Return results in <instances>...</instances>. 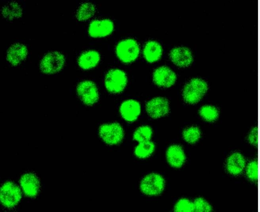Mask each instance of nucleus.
I'll return each mask as SVG.
<instances>
[{
  "label": "nucleus",
  "mask_w": 260,
  "mask_h": 212,
  "mask_svg": "<svg viewBox=\"0 0 260 212\" xmlns=\"http://www.w3.org/2000/svg\"><path fill=\"white\" fill-rule=\"evenodd\" d=\"M194 211H212L213 207L211 204L206 199L202 197H198L193 201Z\"/></svg>",
  "instance_id": "cd10ccee"
},
{
  "label": "nucleus",
  "mask_w": 260,
  "mask_h": 212,
  "mask_svg": "<svg viewBox=\"0 0 260 212\" xmlns=\"http://www.w3.org/2000/svg\"><path fill=\"white\" fill-rule=\"evenodd\" d=\"M65 63L64 55L57 51L46 54L40 62L41 71L46 74H52L60 71Z\"/></svg>",
  "instance_id": "6e6552de"
},
{
  "label": "nucleus",
  "mask_w": 260,
  "mask_h": 212,
  "mask_svg": "<svg viewBox=\"0 0 260 212\" xmlns=\"http://www.w3.org/2000/svg\"><path fill=\"white\" fill-rule=\"evenodd\" d=\"M19 184L23 193L28 197H36L40 191V181L32 173L23 174L20 179Z\"/></svg>",
  "instance_id": "9b49d317"
},
{
  "label": "nucleus",
  "mask_w": 260,
  "mask_h": 212,
  "mask_svg": "<svg viewBox=\"0 0 260 212\" xmlns=\"http://www.w3.org/2000/svg\"><path fill=\"white\" fill-rule=\"evenodd\" d=\"M95 12V6L91 3H82L76 13V18L80 21H86L92 17Z\"/></svg>",
  "instance_id": "5701e85b"
},
{
  "label": "nucleus",
  "mask_w": 260,
  "mask_h": 212,
  "mask_svg": "<svg viewBox=\"0 0 260 212\" xmlns=\"http://www.w3.org/2000/svg\"><path fill=\"white\" fill-rule=\"evenodd\" d=\"M259 21H260V9H259Z\"/></svg>",
  "instance_id": "7c9ffc66"
},
{
  "label": "nucleus",
  "mask_w": 260,
  "mask_h": 212,
  "mask_svg": "<svg viewBox=\"0 0 260 212\" xmlns=\"http://www.w3.org/2000/svg\"><path fill=\"white\" fill-rule=\"evenodd\" d=\"M165 181L159 174L151 173L144 176L140 182V188L144 194L149 196L157 195L164 190Z\"/></svg>",
  "instance_id": "20e7f679"
},
{
  "label": "nucleus",
  "mask_w": 260,
  "mask_h": 212,
  "mask_svg": "<svg viewBox=\"0 0 260 212\" xmlns=\"http://www.w3.org/2000/svg\"><path fill=\"white\" fill-rule=\"evenodd\" d=\"M2 14L5 18L12 20L20 17L22 14V10L18 3L11 2L2 8Z\"/></svg>",
  "instance_id": "4be33fe9"
},
{
  "label": "nucleus",
  "mask_w": 260,
  "mask_h": 212,
  "mask_svg": "<svg viewBox=\"0 0 260 212\" xmlns=\"http://www.w3.org/2000/svg\"><path fill=\"white\" fill-rule=\"evenodd\" d=\"M152 135V130L148 126H142L138 128L134 133V139L140 142L149 140Z\"/></svg>",
  "instance_id": "a878e982"
},
{
  "label": "nucleus",
  "mask_w": 260,
  "mask_h": 212,
  "mask_svg": "<svg viewBox=\"0 0 260 212\" xmlns=\"http://www.w3.org/2000/svg\"><path fill=\"white\" fill-rule=\"evenodd\" d=\"M153 80L159 87L169 88L173 85L176 80V76L174 72L167 66L157 68L153 72Z\"/></svg>",
  "instance_id": "ddd939ff"
},
{
  "label": "nucleus",
  "mask_w": 260,
  "mask_h": 212,
  "mask_svg": "<svg viewBox=\"0 0 260 212\" xmlns=\"http://www.w3.org/2000/svg\"><path fill=\"white\" fill-rule=\"evenodd\" d=\"M220 114L219 108L212 104L204 105L199 110L200 116L208 122H214L217 121L220 116Z\"/></svg>",
  "instance_id": "412c9836"
},
{
  "label": "nucleus",
  "mask_w": 260,
  "mask_h": 212,
  "mask_svg": "<svg viewBox=\"0 0 260 212\" xmlns=\"http://www.w3.org/2000/svg\"><path fill=\"white\" fill-rule=\"evenodd\" d=\"M99 135L107 144L115 145L121 142L124 136V131L119 123L104 124L99 128Z\"/></svg>",
  "instance_id": "0eeeda50"
},
{
  "label": "nucleus",
  "mask_w": 260,
  "mask_h": 212,
  "mask_svg": "<svg viewBox=\"0 0 260 212\" xmlns=\"http://www.w3.org/2000/svg\"><path fill=\"white\" fill-rule=\"evenodd\" d=\"M155 149L154 143L149 140L140 142L135 149V155L139 158L149 157Z\"/></svg>",
  "instance_id": "b1692460"
},
{
  "label": "nucleus",
  "mask_w": 260,
  "mask_h": 212,
  "mask_svg": "<svg viewBox=\"0 0 260 212\" xmlns=\"http://www.w3.org/2000/svg\"><path fill=\"white\" fill-rule=\"evenodd\" d=\"M162 49L161 45L157 42L150 41L148 42L143 49V56L149 62L157 61L161 56Z\"/></svg>",
  "instance_id": "6ab92c4d"
},
{
  "label": "nucleus",
  "mask_w": 260,
  "mask_h": 212,
  "mask_svg": "<svg viewBox=\"0 0 260 212\" xmlns=\"http://www.w3.org/2000/svg\"><path fill=\"white\" fill-rule=\"evenodd\" d=\"M140 52L138 42L132 39L123 40L118 43L116 47V53L118 58L125 63L135 61Z\"/></svg>",
  "instance_id": "7ed1b4c3"
},
{
  "label": "nucleus",
  "mask_w": 260,
  "mask_h": 212,
  "mask_svg": "<svg viewBox=\"0 0 260 212\" xmlns=\"http://www.w3.org/2000/svg\"><path fill=\"white\" fill-rule=\"evenodd\" d=\"M21 197V190L16 184L10 181L3 184L1 191V200L5 207H14L19 203Z\"/></svg>",
  "instance_id": "423d86ee"
},
{
  "label": "nucleus",
  "mask_w": 260,
  "mask_h": 212,
  "mask_svg": "<svg viewBox=\"0 0 260 212\" xmlns=\"http://www.w3.org/2000/svg\"><path fill=\"white\" fill-rule=\"evenodd\" d=\"M259 208H260V190H259Z\"/></svg>",
  "instance_id": "c756f323"
},
{
  "label": "nucleus",
  "mask_w": 260,
  "mask_h": 212,
  "mask_svg": "<svg viewBox=\"0 0 260 212\" xmlns=\"http://www.w3.org/2000/svg\"><path fill=\"white\" fill-rule=\"evenodd\" d=\"M174 210L176 211H194L193 203L188 199L181 198L175 204Z\"/></svg>",
  "instance_id": "c85d7f7f"
},
{
  "label": "nucleus",
  "mask_w": 260,
  "mask_h": 212,
  "mask_svg": "<svg viewBox=\"0 0 260 212\" xmlns=\"http://www.w3.org/2000/svg\"><path fill=\"white\" fill-rule=\"evenodd\" d=\"M146 110L150 117L158 118L166 115L170 111V104L168 99L164 97H155L146 104Z\"/></svg>",
  "instance_id": "9d476101"
},
{
  "label": "nucleus",
  "mask_w": 260,
  "mask_h": 212,
  "mask_svg": "<svg viewBox=\"0 0 260 212\" xmlns=\"http://www.w3.org/2000/svg\"><path fill=\"white\" fill-rule=\"evenodd\" d=\"M259 164L258 159L252 158L247 160L243 174L246 179L252 184H257L259 178Z\"/></svg>",
  "instance_id": "aec40b11"
},
{
  "label": "nucleus",
  "mask_w": 260,
  "mask_h": 212,
  "mask_svg": "<svg viewBox=\"0 0 260 212\" xmlns=\"http://www.w3.org/2000/svg\"><path fill=\"white\" fill-rule=\"evenodd\" d=\"M114 29L113 22L108 19L95 20L88 27V32L91 37H104L110 34Z\"/></svg>",
  "instance_id": "f8f14e48"
},
{
  "label": "nucleus",
  "mask_w": 260,
  "mask_h": 212,
  "mask_svg": "<svg viewBox=\"0 0 260 212\" xmlns=\"http://www.w3.org/2000/svg\"><path fill=\"white\" fill-rule=\"evenodd\" d=\"M259 136L258 127L255 124L249 129L246 134L245 140L249 146L256 148L259 144Z\"/></svg>",
  "instance_id": "bb28decb"
},
{
  "label": "nucleus",
  "mask_w": 260,
  "mask_h": 212,
  "mask_svg": "<svg viewBox=\"0 0 260 212\" xmlns=\"http://www.w3.org/2000/svg\"><path fill=\"white\" fill-rule=\"evenodd\" d=\"M120 113L125 121L130 122L135 121L140 114V104L133 99L125 100L120 105Z\"/></svg>",
  "instance_id": "2eb2a0df"
},
{
  "label": "nucleus",
  "mask_w": 260,
  "mask_h": 212,
  "mask_svg": "<svg viewBox=\"0 0 260 212\" xmlns=\"http://www.w3.org/2000/svg\"><path fill=\"white\" fill-rule=\"evenodd\" d=\"M169 56L172 62L181 67H188L193 61L191 51L186 47H178L173 48Z\"/></svg>",
  "instance_id": "4468645a"
},
{
  "label": "nucleus",
  "mask_w": 260,
  "mask_h": 212,
  "mask_svg": "<svg viewBox=\"0 0 260 212\" xmlns=\"http://www.w3.org/2000/svg\"><path fill=\"white\" fill-rule=\"evenodd\" d=\"M27 49L21 43L12 45L7 52V60L12 65H16L24 60L27 55Z\"/></svg>",
  "instance_id": "dca6fc26"
},
{
  "label": "nucleus",
  "mask_w": 260,
  "mask_h": 212,
  "mask_svg": "<svg viewBox=\"0 0 260 212\" xmlns=\"http://www.w3.org/2000/svg\"><path fill=\"white\" fill-rule=\"evenodd\" d=\"M126 84V75L119 69H111L105 76V85L107 90L111 93L121 92L125 88Z\"/></svg>",
  "instance_id": "39448f33"
},
{
  "label": "nucleus",
  "mask_w": 260,
  "mask_h": 212,
  "mask_svg": "<svg viewBox=\"0 0 260 212\" xmlns=\"http://www.w3.org/2000/svg\"><path fill=\"white\" fill-rule=\"evenodd\" d=\"M208 89L207 83L201 78H194L184 86L182 96L184 100L188 104L198 102L207 93Z\"/></svg>",
  "instance_id": "f257e3e1"
},
{
  "label": "nucleus",
  "mask_w": 260,
  "mask_h": 212,
  "mask_svg": "<svg viewBox=\"0 0 260 212\" xmlns=\"http://www.w3.org/2000/svg\"><path fill=\"white\" fill-rule=\"evenodd\" d=\"M100 55L95 50H88L82 53L78 58L79 66L84 69H88L95 67L99 62Z\"/></svg>",
  "instance_id": "a211bd4d"
},
{
  "label": "nucleus",
  "mask_w": 260,
  "mask_h": 212,
  "mask_svg": "<svg viewBox=\"0 0 260 212\" xmlns=\"http://www.w3.org/2000/svg\"><path fill=\"white\" fill-rule=\"evenodd\" d=\"M76 90L78 96L86 105H93L99 99L98 89L95 84L91 81L85 80L80 82Z\"/></svg>",
  "instance_id": "1a4fd4ad"
},
{
  "label": "nucleus",
  "mask_w": 260,
  "mask_h": 212,
  "mask_svg": "<svg viewBox=\"0 0 260 212\" xmlns=\"http://www.w3.org/2000/svg\"><path fill=\"white\" fill-rule=\"evenodd\" d=\"M201 134L200 128L193 126L185 128L182 133L184 140L191 144L196 143L201 138Z\"/></svg>",
  "instance_id": "393cba45"
},
{
  "label": "nucleus",
  "mask_w": 260,
  "mask_h": 212,
  "mask_svg": "<svg viewBox=\"0 0 260 212\" xmlns=\"http://www.w3.org/2000/svg\"><path fill=\"white\" fill-rule=\"evenodd\" d=\"M166 157L169 164L175 168L181 167L186 159L183 149L178 145H171L168 148Z\"/></svg>",
  "instance_id": "f3484780"
},
{
  "label": "nucleus",
  "mask_w": 260,
  "mask_h": 212,
  "mask_svg": "<svg viewBox=\"0 0 260 212\" xmlns=\"http://www.w3.org/2000/svg\"><path fill=\"white\" fill-rule=\"evenodd\" d=\"M247 161L245 155L240 151L234 150L226 156L223 163L225 173L232 177L243 174Z\"/></svg>",
  "instance_id": "f03ea898"
}]
</instances>
